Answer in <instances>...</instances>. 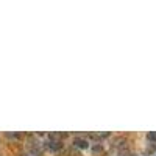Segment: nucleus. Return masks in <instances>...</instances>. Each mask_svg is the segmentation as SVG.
I'll list each match as a JSON object with an SVG mask.
<instances>
[{
  "label": "nucleus",
  "instance_id": "nucleus-4",
  "mask_svg": "<svg viewBox=\"0 0 156 156\" xmlns=\"http://www.w3.org/2000/svg\"><path fill=\"white\" fill-rule=\"evenodd\" d=\"M20 156H37V154H33V153H30V151H23Z\"/></svg>",
  "mask_w": 156,
  "mask_h": 156
},
{
  "label": "nucleus",
  "instance_id": "nucleus-1",
  "mask_svg": "<svg viewBox=\"0 0 156 156\" xmlns=\"http://www.w3.org/2000/svg\"><path fill=\"white\" fill-rule=\"evenodd\" d=\"M44 148H47L50 151H59L62 148V142L61 140H51V139H48L47 142H44Z\"/></svg>",
  "mask_w": 156,
  "mask_h": 156
},
{
  "label": "nucleus",
  "instance_id": "nucleus-2",
  "mask_svg": "<svg viewBox=\"0 0 156 156\" xmlns=\"http://www.w3.org/2000/svg\"><path fill=\"white\" fill-rule=\"evenodd\" d=\"M73 145H75L76 148L84 150V148L89 147V142H87L86 139H83V137H75V139H73Z\"/></svg>",
  "mask_w": 156,
  "mask_h": 156
},
{
  "label": "nucleus",
  "instance_id": "nucleus-3",
  "mask_svg": "<svg viewBox=\"0 0 156 156\" xmlns=\"http://www.w3.org/2000/svg\"><path fill=\"white\" fill-rule=\"evenodd\" d=\"M147 139H148V140H153V142H154V140H156V131H150V133L147 134Z\"/></svg>",
  "mask_w": 156,
  "mask_h": 156
}]
</instances>
